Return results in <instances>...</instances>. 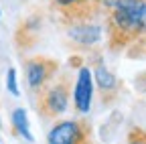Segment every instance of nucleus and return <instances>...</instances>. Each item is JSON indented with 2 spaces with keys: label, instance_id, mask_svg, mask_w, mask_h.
Returning <instances> with one entry per match:
<instances>
[{
  "label": "nucleus",
  "instance_id": "nucleus-1",
  "mask_svg": "<svg viewBox=\"0 0 146 144\" xmlns=\"http://www.w3.org/2000/svg\"><path fill=\"white\" fill-rule=\"evenodd\" d=\"M108 10V43L112 51H122L146 35V0H118Z\"/></svg>",
  "mask_w": 146,
  "mask_h": 144
},
{
  "label": "nucleus",
  "instance_id": "nucleus-2",
  "mask_svg": "<svg viewBox=\"0 0 146 144\" xmlns=\"http://www.w3.org/2000/svg\"><path fill=\"white\" fill-rule=\"evenodd\" d=\"M69 92L71 83L67 75H59L55 81H49L39 92V100H36V108H39L41 116L53 120L65 114L69 108Z\"/></svg>",
  "mask_w": 146,
  "mask_h": 144
},
{
  "label": "nucleus",
  "instance_id": "nucleus-3",
  "mask_svg": "<svg viewBox=\"0 0 146 144\" xmlns=\"http://www.w3.org/2000/svg\"><path fill=\"white\" fill-rule=\"evenodd\" d=\"M47 144H91L89 126L81 120H61L49 130Z\"/></svg>",
  "mask_w": 146,
  "mask_h": 144
},
{
  "label": "nucleus",
  "instance_id": "nucleus-4",
  "mask_svg": "<svg viewBox=\"0 0 146 144\" xmlns=\"http://www.w3.org/2000/svg\"><path fill=\"white\" fill-rule=\"evenodd\" d=\"M59 71V63L51 57H31L25 63V73H27V83L33 92L39 94L41 89L55 77Z\"/></svg>",
  "mask_w": 146,
  "mask_h": 144
},
{
  "label": "nucleus",
  "instance_id": "nucleus-5",
  "mask_svg": "<svg viewBox=\"0 0 146 144\" xmlns=\"http://www.w3.org/2000/svg\"><path fill=\"white\" fill-rule=\"evenodd\" d=\"M53 4L67 25L94 19L98 10H102L96 0H53Z\"/></svg>",
  "mask_w": 146,
  "mask_h": 144
},
{
  "label": "nucleus",
  "instance_id": "nucleus-6",
  "mask_svg": "<svg viewBox=\"0 0 146 144\" xmlns=\"http://www.w3.org/2000/svg\"><path fill=\"white\" fill-rule=\"evenodd\" d=\"M67 35L71 43L77 49H91L98 43H102V27L94 23V19L79 21V23H71L67 25Z\"/></svg>",
  "mask_w": 146,
  "mask_h": 144
},
{
  "label": "nucleus",
  "instance_id": "nucleus-7",
  "mask_svg": "<svg viewBox=\"0 0 146 144\" xmlns=\"http://www.w3.org/2000/svg\"><path fill=\"white\" fill-rule=\"evenodd\" d=\"M94 100V75L89 67H79L75 89H73V106L79 114H87Z\"/></svg>",
  "mask_w": 146,
  "mask_h": 144
},
{
  "label": "nucleus",
  "instance_id": "nucleus-8",
  "mask_svg": "<svg viewBox=\"0 0 146 144\" xmlns=\"http://www.w3.org/2000/svg\"><path fill=\"white\" fill-rule=\"evenodd\" d=\"M91 75L96 77V83H98L100 89H102V96H104V94H114L116 89H118V79H116V75H114L104 63H96V69L91 71Z\"/></svg>",
  "mask_w": 146,
  "mask_h": 144
},
{
  "label": "nucleus",
  "instance_id": "nucleus-9",
  "mask_svg": "<svg viewBox=\"0 0 146 144\" xmlns=\"http://www.w3.org/2000/svg\"><path fill=\"white\" fill-rule=\"evenodd\" d=\"M12 128H14V132L18 136L25 138L27 142L35 140V136L31 132V126H29V116H27V112L23 110V108H16V110L12 112Z\"/></svg>",
  "mask_w": 146,
  "mask_h": 144
},
{
  "label": "nucleus",
  "instance_id": "nucleus-10",
  "mask_svg": "<svg viewBox=\"0 0 146 144\" xmlns=\"http://www.w3.org/2000/svg\"><path fill=\"white\" fill-rule=\"evenodd\" d=\"M128 144H146V130L144 128H132L128 132Z\"/></svg>",
  "mask_w": 146,
  "mask_h": 144
},
{
  "label": "nucleus",
  "instance_id": "nucleus-11",
  "mask_svg": "<svg viewBox=\"0 0 146 144\" xmlns=\"http://www.w3.org/2000/svg\"><path fill=\"white\" fill-rule=\"evenodd\" d=\"M6 87H8V92L12 96H18L21 92H18V83H16V69L10 67L8 69V75H6Z\"/></svg>",
  "mask_w": 146,
  "mask_h": 144
},
{
  "label": "nucleus",
  "instance_id": "nucleus-12",
  "mask_svg": "<svg viewBox=\"0 0 146 144\" xmlns=\"http://www.w3.org/2000/svg\"><path fill=\"white\" fill-rule=\"evenodd\" d=\"M96 2L100 4V8H112L118 0H96Z\"/></svg>",
  "mask_w": 146,
  "mask_h": 144
}]
</instances>
